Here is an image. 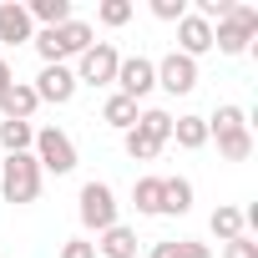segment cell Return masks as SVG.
<instances>
[{"label": "cell", "mask_w": 258, "mask_h": 258, "mask_svg": "<svg viewBox=\"0 0 258 258\" xmlns=\"http://www.w3.org/2000/svg\"><path fill=\"white\" fill-rule=\"evenodd\" d=\"M213 137H218V157H223V162H248V157H253V132H248L243 106L223 101V106L208 116V142H213Z\"/></svg>", "instance_id": "6da1fadb"}, {"label": "cell", "mask_w": 258, "mask_h": 258, "mask_svg": "<svg viewBox=\"0 0 258 258\" xmlns=\"http://www.w3.org/2000/svg\"><path fill=\"white\" fill-rule=\"evenodd\" d=\"M36 56H41V66H66L71 56H81L86 46H91V26L86 21H66V26H56V31H36Z\"/></svg>", "instance_id": "7a4b0ae2"}, {"label": "cell", "mask_w": 258, "mask_h": 258, "mask_svg": "<svg viewBox=\"0 0 258 258\" xmlns=\"http://www.w3.org/2000/svg\"><path fill=\"white\" fill-rule=\"evenodd\" d=\"M41 182H46V172H41V162H36L31 152H16V157L0 162V198L16 203V208L36 203V198H41Z\"/></svg>", "instance_id": "3957f363"}, {"label": "cell", "mask_w": 258, "mask_h": 258, "mask_svg": "<svg viewBox=\"0 0 258 258\" xmlns=\"http://www.w3.org/2000/svg\"><path fill=\"white\" fill-rule=\"evenodd\" d=\"M258 36V6H248V0H233V11L213 26V46L223 56H243Z\"/></svg>", "instance_id": "277c9868"}, {"label": "cell", "mask_w": 258, "mask_h": 258, "mask_svg": "<svg viewBox=\"0 0 258 258\" xmlns=\"http://www.w3.org/2000/svg\"><path fill=\"white\" fill-rule=\"evenodd\" d=\"M76 218H81L86 233H106V228H116V192H111V182H96V177L81 182Z\"/></svg>", "instance_id": "5b68a950"}, {"label": "cell", "mask_w": 258, "mask_h": 258, "mask_svg": "<svg viewBox=\"0 0 258 258\" xmlns=\"http://www.w3.org/2000/svg\"><path fill=\"white\" fill-rule=\"evenodd\" d=\"M31 157L41 162V172H56V177L76 172V142L61 132V126H41L36 142H31Z\"/></svg>", "instance_id": "8992f818"}, {"label": "cell", "mask_w": 258, "mask_h": 258, "mask_svg": "<svg viewBox=\"0 0 258 258\" xmlns=\"http://www.w3.org/2000/svg\"><path fill=\"white\" fill-rule=\"evenodd\" d=\"M116 66H121V51L111 41H91L81 56H76V86H111L116 81Z\"/></svg>", "instance_id": "52a82bcc"}, {"label": "cell", "mask_w": 258, "mask_h": 258, "mask_svg": "<svg viewBox=\"0 0 258 258\" xmlns=\"http://www.w3.org/2000/svg\"><path fill=\"white\" fill-rule=\"evenodd\" d=\"M121 96H132V101H142V96H152L157 91V66L147 61V56H121V66H116V81H111Z\"/></svg>", "instance_id": "ba28073f"}, {"label": "cell", "mask_w": 258, "mask_h": 258, "mask_svg": "<svg viewBox=\"0 0 258 258\" xmlns=\"http://www.w3.org/2000/svg\"><path fill=\"white\" fill-rule=\"evenodd\" d=\"M152 66H157V86H162L167 96L198 91V61H187L182 51H172V56H162V61H152Z\"/></svg>", "instance_id": "9c48e42d"}, {"label": "cell", "mask_w": 258, "mask_h": 258, "mask_svg": "<svg viewBox=\"0 0 258 258\" xmlns=\"http://www.w3.org/2000/svg\"><path fill=\"white\" fill-rule=\"evenodd\" d=\"M31 91H36V101H51V106H66V101H76V71L71 66H41V76L31 81Z\"/></svg>", "instance_id": "30bf717a"}, {"label": "cell", "mask_w": 258, "mask_h": 258, "mask_svg": "<svg viewBox=\"0 0 258 258\" xmlns=\"http://www.w3.org/2000/svg\"><path fill=\"white\" fill-rule=\"evenodd\" d=\"M177 51H182L187 61L208 56V51H213V26H208V21H198V16L187 11V16L177 21Z\"/></svg>", "instance_id": "8fae6325"}, {"label": "cell", "mask_w": 258, "mask_h": 258, "mask_svg": "<svg viewBox=\"0 0 258 258\" xmlns=\"http://www.w3.org/2000/svg\"><path fill=\"white\" fill-rule=\"evenodd\" d=\"M26 41H36V21L26 16V6L6 0L0 6V46H26Z\"/></svg>", "instance_id": "7c38bea8"}, {"label": "cell", "mask_w": 258, "mask_h": 258, "mask_svg": "<svg viewBox=\"0 0 258 258\" xmlns=\"http://www.w3.org/2000/svg\"><path fill=\"white\" fill-rule=\"evenodd\" d=\"M96 258H137V228L116 223V228L96 233Z\"/></svg>", "instance_id": "4fadbf2b"}, {"label": "cell", "mask_w": 258, "mask_h": 258, "mask_svg": "<svg viewBox=\"0 0 258 258\" xmlns=\"http://www.w3.org/2000/svg\"><path fill=\"white\" fill-rule=\"evenodd\" d=\"M36 91H31V81H16L6 96H0V121H31L36 116Z\"/></svg>", "instance_id": "5bb4252c"}, {"label": "cell", "mask_w": 258, "mask_h": 258, "mask_svg": "<svg viewBox=\"0 0 258 258\" xmlns=\"http://www.w3.org/2000/svg\"><path fill=\"white\" fill-rule=\"evenodd\" d=\"M172 142H177L182 152H198V147H208V116H198V111H182V116H172Z\"/></svg>", "instance_id": "9a60e30c"}, {"label": "cell", "mask_w": 258, "mask_h": 258, "mask_svg": "<svg viewBox=\"0 0 258 258\" xmlns=\"http://www.w3.org/2000/svg\"><path fill=\"white\" fill-rule=\"evenodd\" d=\"M208 228H213V238H218V243H233V238H243V233H248V218H243V208L218 203V208H213V218H208Z\"/></svg>", "instance_id": "2e32d148"}, {"label": "cell", "mask_w": 258, "mask_h": 258, "mask_svg": "<svg viewBox=\"0 0 258 258\" xmlns=\"http://www.w3.org/2000/svg\"><path fill=\"white\" fill-rule=\"evenodd\" d=\"M137 111H142V106H137L132 96L111 91V96H106V106H101V121L111 126V132H132V126H137Z\"/></svg>", "instance_id": "e0dca14e"}, {"label": "cell", "mask_w": 258, "mask_h": 258, "mask_svg": "<svg viewBox=\"0 0 258 258\" xmlns=\"http://www.w3.org/2000/svg\"><path fill=\"white\" fill-rule=\"evenodd\" d=\"M192 213V182L187 177H162V218Z\"/></svg>", "instance_id": "ac0fdd59"}, {"label": "cell", "mask_w": 258, "mask_h": 258, "mask_svg": "<svg viewBox=\"0 0 258 258\" xmlns=\"http://www.w3.org/2000/svg\"><path fill=\"white\" fill-rule=\"evenodd\" d=\"M132 203H137V213L142 218H162V177H137L132 182Z\"/></svg>", "instance_id": "d6986e66"}, {"label": "cell", "mask_w": 258, "mask_h": 258, "mask_svg": "<svg viewBox=\"0 0 258 258\" xmlns=\"http://www.w3.org/2000/svg\"><path fill=\"white\" fill-rule=\"evenodd\" d=\"M137 132H142V137H152L157 147H167V142H172V111H162V106L137 111Z\"/></svg>", "instance_id": "ffe728a7"}, {"label": "cell", "mask_w": 258, "mask_h": 258, "mask_svg": "<svg viewBox=\"0 0 258 258\" xmlns=\"http://www.w3.org/2000/svg\"><path fill=\"white\" fill-rule=\"evenodd\" d=\"M26 16H31V21H41V31H56V26H66V21H71V0H31Z\"/></svg>", "instance_id": "44dd1931"}, {"label": "cell", "mask_w": 258, "mask_h": 258, "mask_svg": "<svg viewBox=\"0 0 258 258\" xmlns=\"http://www.w3.org/2000/svg\"><path fill=\"white\" fill-rule=\"evenodd\" d=\"M31 142H36V126L31 121H0V147H6V157L31 152Z\"/></svg>", "instance_id": "7402d4cb"}, {"label": "cell", "mask_w": 258, "mask_h": 258, "mask_svg": "<svg viewBox=\"0 0 258 258\" xmlns=\"http://www.w3.org/2000/svg\"><path fill=\"white\" fill-rule=\"evenodd\" d=\"M121 147H126V157H132V162H152V157L162 152L152 137H142V132H137V126H132V132H121Z\"/></svg>", "instance_id": "603a6c76"}, {"label": "cell", "mask_w": 258, "mask_h": 258, "mask_svg": "<svg viewBox=\"0 0 258 258\" xmlns=\"http://www.w3.org/2000/svg\"><path fill=\"white\" fill-rule=\"evenodd\" d=\"M132 0H101V6H96V21L101 26H126V21H132Z\"/></svg>", "instance_id": "cb8c5ba5"}, {"label": "cell", "mask_w": 258, "mask_h": 258, "mask_svg": "<svg viewBox=\"0 0 258 258\" xmlns=\"http://www.w3.org/2000/svg\"><path fill=\"white\" fill-rule=\"evenodd\" d=\"M152 16H157V21H172V26H177V21L187 16V0H152Z\"/></svg>", "instance_id": "d4e9b609"}, {"label": "cell", "mask_w": 258, "mask_h": 258, "mask_svg": "<svg viewBox=\"0 0 258 258\" xmlns=\"http://www.w3.org/2000/svg\"><path fill=\"white\" fill-rule=\"evenodd\" d=\"M56 258H96V243H91V238H66Z\"/></svg>", "instance_id": "484cf974"}, {"label": "cell", "mask_w": 258, "mask_h": 258, "mask_svg": "<svg viewBox=\"0 0 258 258\" xmlns=\"http://www.w3.org/2000/svg\"><path fill=\"white\" fill-rule=\"evenodd\" d=\"M223 258H258V243L243 233V238H233V243H223Z\"/></svg>", "instance_id": "4316f807"}, {"label": "cell", "mask_w": 258, "mask_h": 258, "mask_svg": "<svg viewBox=\"0 0 258 258\" xmlns=\"http://www.w3.org/2000/svg\"><path fill=\"white\" fill-rule=\"evenodd\" d=\"M177 258H213V248H208V243H192V238H182V243H177Z\"/></svg>", "instance_id": "83f0119b"}, {"label": "cell", "mask_w": 258, "mask_h": 258, "mask_svg": "<svg viewBox=\"0 0 258 258\" xmlns=\"http://www.w3.org/2000/svg\"><path fill=\"white\" fill-rule=\"evenodd\" d=\"M11 86H16V71H11V61H6V56H0V96H6Z\"/></svg>", "instance_id": "f1b7e54d"}, {"label": "cell", "mask_w": 258, "mask_h": 258, "mask_svg": "<svg viewBox=\"0 0 258 258\" xmlns=\"http://www.w3.org/2000/svg\"><path fill=\"white\" fill-rule=\"evenodd\" d=\"M147 258H177V238H172V243H152Z\"/></svg>", "instance_id": "f546056e"}]
</instances>
